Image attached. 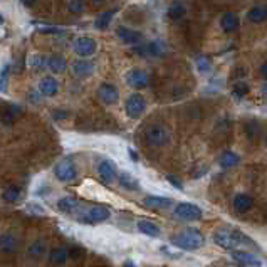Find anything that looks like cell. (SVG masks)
Masks as SVG:
<instances>
[{
    "label": "cell",
    "mask_w": 267,
    "mask_h": 267,
    "mask_svg": "<svg viewBox=\"0 0 267 267\" xmlns=\"http://www.w3.org/2000/svg\"><path fill=\"white\" fill-rule=\"evenodd\" d=\"M213 242L225 251H235L239 247H257V244L247 237L246 234L237 232V230H217L213 234Z\"/></svg>",
    "instance_id": "obj_1"
},
{
    "label": "cell",
    "mask_w": 267,
    "mask_h": 267,
    "mask_svg": "<svg viewBox=\"0 0 267 267\" xmlns=\"http://www.w3.org/2000/svg\"><path fill=\"white\" fill-rule=\"evenodd\" d=\"M172 244L175 247L181 249V251H197V249L205 246V237H203V234L198 229L190 227V229H185L180 234L173 235Z\"/></svg>",
    "instance_id": "obj_2"
},
{
    "label": "cell",
    "mask_w": 267,
    "mask_h": 267,
    "mask_svg": "<svg viewBox=\"0 0 267 267\" xmlns=\"http://www.w3.org/2000/svg\"><path fill=\"white\" fill-rule=\"evenodd\" d=\"M109 217H111V210L108 207L96 205V207H91V208H88V210L79 213L78 222L79 224H84V225H94V224H99V222L108 220Z\"/></svg>",
    "instance_id": "obj_3"
},
{
    "label": "cell",
    "mask_w": 267,
    "mask_h": 267,
    "mask_svg": "<svg viewBox=\"0 0 267 267\" xmlns=\"http://www.w3.org/2000/svg\"><path fill=\"white\" fill-rule=\"evenodd\" d=\"M133 52L140 57H150V59H155V57H163L167 54V44L163 41H150L143 42L140 46L133 47Z\"/></svg>",
    "instance_id": "obj_4"
},
{
    "label": "cell",
    "mask_w": 267,
    "mask_h": 267,
    "mask_svg": "<svg viewBox=\"0 0 267 267\" xmlns=\"http://www.w3.org/2000/svg\"><path fill=\"white\" fill-rule=\"evenodd\" d=\"M145 141L150 146H165L170 141V133L163 124H151L145 130Z\"/></svg>",
    "instance_id": "obj_5"
},
{
    "label": "cell",
    "mask_w": 267,
    "mask_h": 267,
    "mask_svg": "<svg viewBox=\"0 0 267 267\" xmlns=\"http://www.w3.org/2000/svg\"><path fill=\"white\" fill-rule=\"evenodd\" d=\"M54 175L57 180L64 181V183H69V181L76 180L78 170H76V165L73 163V160H69V158L61 160V162L54 167Z\"/></svg>",
    "instance_id": "obj_6"
},
{
    "label": "cell",
    "mask_w": 267,
    "mask_h": 267,
    "mask_svg": "<svg viewBox=\"0 0 267 267\" xmlns=\"http://www.w3.org/2000/svg\"><path fill=\"white\" fill-rule=\"evenodd\" d=\"M145 109H146V101H145L143 96L138 94V92L128 96L126 103H124V111H126L128 118L138 119L141 114L145 113Z\"/></svg>",
    "instance_id": "obj_7"
},
{
    "label": "cell",
    "mask_w": 267,
    "mask_h": 267,
    "mask_svg": "<svg viewBox=\"0 0 267 267\" xmlns=\"http://www.w3.org/2000/svg\"><path fill=\"white\" fill-rule=\"evenodd\" d=\"M175 215L185 222H197L203 217V212H202V208L193 205V203L183 202V203L175 205Z\"/></svg>",
    "instance_id": "obj_8"
},
{
    "label": "cell",
    "mask_w": 267,
    "mask_h": 267,
    "mask_svg": "<svg viewBox=\"0 0 267 267\" xmlns=\"http://www.w3.org/2000/svg\"><path fill=\"white\" fill-rule=\"evenodd\" d=\"M73 49L74 52L78 54L79 57H89L92 56L96 52L97 49V44L92 37H88V35H81V37H78L73 44Z\"/></svg>",
    "instance_id": "obj_9"
},
{
    "label": "cell",
    "mask_w": 267,
    "mask_h": 267,
    "mask_svg": "<svg viewBox=\"0 0 267 267\" xmlns=\"http://www.w3.org/2000/svg\"><path fill=\"white\" fill-rule=\"evenodd\" d=\"M124 81H126V84L130 88L143 89L150 84V74L143 69H131V71H128Z\"/></svg>",
    "instance_id": "obj_10"
},
{
    "label": "cell",
    "mask_w": 267,
    "mask_h": 267,
    "mask_svg": "<svg viewBox=\"0 0 267 267\" xmlns=\"http://www.w3.org/2000/svg\"><path fill=\"white\" fill-rule=\"evenodd\" d=\"M116 37L126 46H140L141 41H143V34L138 32V30H133L126 25H119L116 29Z\"/></svg>",
    "instance_id": "obj_11"
},
{
    "label": "cell",
    "mask_w": 267,
    "mask_h": 267,
    "mask_svg": "<svg viewBox=\"0 0 267 267\" xmlns=\"http://www.w3.org/2000/svg\"><path fill=\"white\" fill-rule=\"evenodd\" d=\"M97 97L103 104H114L118 103L119 99V91L114 84H109V83H104L101 84L99 89H97Z\"/></svg>",
    "instance_id": "obj_12"
},
{
    "label": "cell",
    "mask_w": 267,
    "mask_h": 267,
    "mask_svg": "<svg viewBox=\"0 0 267 267\" xmlns=\"http://www.w3.org/2000/svg\"><path fill=\"white\" fill-rule=\"evenodd\" d=\"M96 66L92 61H88V59H76L73 64H71V73H73L74 78H88L94 73Z\"/></svg>",
    "instance_id": "obj_13"
},
{
    "label": "cell",
    "mask_w": 267,
    "mask_h": 267,
    "mask_svg": "<svg viewBox=\"0 0 267 267\" xmlns=\"http://www.w3.org/2000/svg\"><path fill=\"white\" fill-rule=\"evenodd\" d=\"M97 175H99V178L104 181L106 185H111L118 180L116 167H114L109 160H103V162H99V165H97Z\"/></svg>",
    "instance_id": "obj_14"
},
{
    "label": "cell",
    "mask_w": 267,
    "mask_h": 267,
    "mask_svg": "<svg viewBox=\"0 0 267 267\" xmlns=\"http://www.w3.org/2000/svg\"><path fill=\"white\" fill-rule=\"evenodd\" d=\"M143 205L155 210H167L173 207V200L168 197H158V195H150L143 200Z\"/></svg>",
    "instance_id": "obj_15"
},
{
    "label": "cell",
    "mask_w": 267,
    "mask_h": 267,
    "mask_svg": "<svg viewBox=\"0 0 267 267\" xmlns=\"http://www.w3.org/2000/svg\"><path fill=\"white\" fill-rule=\"evenodd\" d=\"M59 91V83L52 76H46L39 81V92L44 96H56Z\"/></svg>",
    "instance_id": "obj_16"
},
{
    "label": "cell",
    "mask_w": 267,
    "mask_h": 267,
    "mask_svg": "<svg viewBox=\"0 0 267 267\" xmlns=\"http://www.w3.org/2000/svg\"><path fill=\"white\" fill-rule=\"evenodd\" d=\"M232 259L237 262V264H242V266H247V267H262V261L259 259V257L254 256V254L234 251Z\"/></svg>",
    "instance_id": "obj_17"
},
{
    "label": "cell",
    "mask_w": 267,
    "mask_h": 267,
    "mask_svg": "<svg viewBox=\"0 0 267 267\" xmlns=\"http://www.w3.org/2000/svg\"><path fill=\"white\" fill-rule=\"evenodd\" d=\"M247 20L252 24H262L267 20V3H257L249 8L247 12Z\"/></svg>",
    "instance_id": "obj_18"
},
{
    "label": "cell",
    "mask_w": 267,
    "mask_h": 267,
    "mask_svg": "<svg viewBox=\"0 0 267 267\" xmlns=\"http://www.w3.org/2000/svg\"><path fill=\"white\" fill-rule=\"evenodd\" d=\"M81 205H83L81 200H78L74 197H64V198H61L59 202H57V208H59V212L61 213H68V215L79 212Z\"/></svg>",
    "instance_id": "obj_19"
},
{
    "label": "cell",
    "mask_w": 267,
    "mask_h": 267,
    "mask_svg": "<svg viewBox=\"0 0 267 267\" xmlns=\"http://www.w3.org/2000/svg\"><path fill=\"white\" fill-rule=\"evenodd\" d=\"M138 227V230H140L141 234L146 235V237H150V239H160L162 237V229L155 224V222H151V220H140L136 224Z\"/></svg>",
    "instance_id": "obj_20"
},
{
    "label": "cell",
    "mask_w": 267,
    "mask_h": 267,
    "mask_svg": "<svg viewBox=\"0 0 267 267\" xmlns=\"http://www.w3.org/2000/svg\"><path fill=\"white\" fill-rule=\"evenodd\" d=\"M232 205H234V210L235 212L246 213V212H249L252 208L254 200L249 197V195H246V193H239V195H235V197H234Z\"/></svg>",
    "instance_id": "obj_21"
},
{
    "label": "cell",
    "mask_w": 267,
    "mask_h": 267,
    "mask_svg": "<svg viewBox=\"0 0 267 267\" xmlns=\"http://www.w3.org/2000/svg\"><path fill=\"white\" fill-rule=\"evenodd\" d=\"M71 251L69 249H66V247H56V249H52L51 254H49V262L51 264H54V266H61V264H64L66 261L71 259Z\"/></svg>",
    "instance_id": "obj_22"
},
{
    "label": "cell",
    "mask_w": 267,
    "mask_h": 267,
    "mask_svg": "<svg viewBox=\"0 0 267 267\" xmlns=\"http://www.w3.org/2000/svg\"><path fill=\"white\" fill-rule=\"evenodd\" d=\"M220 27L227 34L235 32L239 27V17L235 15L234 12H227V14L222 15V19H220Z\"/></svg>",
    "instance_id": "obj_23"
},
{
    "label": "cell",
    "mask_w": 267,
    "mask_h": 267,
    "mask_svg": "<svg viewBox=\"0 0 267 267\" xmlns=\"http://www.w3.org/2000/svg\"><path fill=\"white\" fill-rule=\"evenodd\" d=\"M118 181L124 190H130V192H140V183H138V180L133 175H130L128 172L119 173Z\"/></svg>",
    "instance_id": "obj_24"
},
{
    "label": "cell",
    "mask_w": 267,
    "mask_h": 267,
    "mask_svg": "<svg viewBox=\"0 0 267 267\" xmlns=\"http://www.w3.org/2000/svg\"><path fill=\"white\" fill-rule=\"evenodd\" d=\"M22 114V109L20 106L17 104H8L3 108V113H2V123L5 124V126H8V124H12L15 121L17 118H19Z\"/></svg>",
    "instance_id": "obj_25"
},
{
    "label": "cell",
    "mask_w": 267,
    "mask_h": 267,
    "mask_svg": "<svg viewBox=\"0 0 267 267\" xmlns=\"http://www.w3.org/2000/svg\"><path fill=\"white\" fill-rule=\"evenodd\" d=\"M47 69L54 74L62 73V71H66V59L59 54L49 56L47 57Z\"/></svg>",
    "instance_id": "obj_26"
},
{
    "label": "cell",
    "mask_w": 267,
    "mask_h": 267,
    "mask_svg": "<svg viewBox=\"0 0 267 267\" xmlns=\"http://www.w3.org/2000/svg\"><path fill=\"white\" fill-rule=\"evenodd\" d=\"M0 247H2V251L5 254L15 252L19 249V239L12 234H3L2 239H0Z\"/></svg>",
    "instance_id": "obj_27"
},
{
    "label": "cell",
    "mask_w": 267,
    "mask_h": 267,
    "mask_svg": "<svg viewBox=\"0 0 267 267\" xmlns=\"http://www.w3.org/2000/svg\"><path fill=\"white\" fill-rule=\"evenodd\" d=\"M46 251H47V244H46V240H34L32 244L29 246V249H27V254L32 259H41V257L46 254Z\"/></svg>",
    "instance_id": "obj_28"
},
{
    "label": "cell",
    "mask_w": 267,
    "mask_h": 267,
    "mask_svg": "<svg viewBox=\"0 0 267 267\" xmlns=\"http://www.w3.org/2000/svg\"><path fill=\"white\" fill-rule=\"evenodd\" d=\"M219 163H220V167L224 168V170H229V168L237 167V165L240 163V157L237 153H234V151H225V153L220 157Z\"/></svg>",
    "instance_id": "obj_29"
},
{
    "label": "cell",
    "mask_w": 267,
    "mask_h": 267,
    "mask_svg": "<svg viewBox=\"0 0 267 267\" xmlns=\"http://www.w3.org/2000/svg\"><path fill=\"white\" fill-rule=\"evenodd\" d=\"M29 68L34 73H42V71L47 69V57L42 54H32L29 59Z\"/></svg>",
    "instance_id": "obj_30"
},
{
    "label": "cell",
    "mask_w": 267,
    "mask_h": 267,
    "mask_svg": "<svg viewBox=\"0 0 267 267\" xmlns=\"http://www.w3.org/2000/svg\"><path fill=\"white\" fill-rule=\"evenodd\" d=\"M116 15V8H111V10H106L103 12L99 17L96 19L94 22V25H96V29H99V30H104L108 25L111 24V20H113V17Z\"/></svg>",
    "instance_id": "obj_31"
},
{
    "label": "cell",
    "mask_w": 267,
    "mask_h": 267,
    "mask_svg": "<svg viewBox=\"0 0 267 267\" xmlns=\"http://www.w3.org/2000/svg\"><path fill=\"white\" fill-rule=\"evenodd\" d=\"M186 8L181 2H173L170 7H168V17H170L172 20H180L181 17L185 15Z\"/></svg>",
    "instance_id": "obj_32"
},
{
    "label": "cell",
    "mask_w": 267,
    "mask_h": 267,
    "mask_svg": "<svg viewBox=\"0 0 267 267\" xmlns=\"http://www.w3.org/2000/svg\"><path fill=\"white\" fill-rule=\"evenodd\" d=\"M20 188L19 186H7L5 190H3V193H2V197H3V200L5 202H8V203H15V202H19L20 200Z\"/></svg>",
    "instance_id": "obj_33"
},
{
    "label": "cell",
    "mask_w": 267,
    "mask_h": 267,
    "mask_svg": "<svg viewBox=\"0 0 267 267\" xmlns=\"http://www.w3.org/2000/svg\"><path fill=\"white\" fill-rule=\"evenodd\" d=\"M68 8L71 14H81L84 10V0H69Z\"/></svg>",
    "instance_id": "obj_34"
},
{
    "label": "cell",
    "mask_w": 267,
    "mask_h": 267,
    "mask_svg": "<svg viewBox=\"0 0 267 267\" xmlns=\"http://www.w3.org/2000/svg\"><path fill=\"white\" fill-rule=\"evenodd\" d=\"M247 92H249V86L246 83H237L232 89V94L235 97H244V96H247Z\"/></svg>",
    "instance_id": "obj_35"
},
{
    "label": "cell",
    "mask_w": 267,
    "mask_h": 267,
    "mask_svg": "<svg viewBox=\"0 0 267 267\" xmlns=\"http://www.w3.org/2000/svg\"><path fill=\"white\" fill-rule=\"evenodd\" d=\"M195 66H197V69L200 71V73H208L212 68V64H210V61L207 59V57H198L197 62H195Z\"/></svg>",
    "instance_id": "obj_36"
},
{
    "label": "cell",
    "mask_w": 267,
    "mask_h": 267,
    "mask_svg": "<svg viewBox=\"0 0 267 267\" xmlns=\"http://www.w3.org/2000/svg\"><path fill=\"white\" fill-rule=\"evenodd\" d=\"M27 208L30 213H34V215H44L46 213V210H44V207L42 205H37V203H27Z\"/></svg>",
    "instance_id": "obj_37"
},
{
    "label": "cell",
    "mask_w": 267,
    "mask_h": 267,
    "mask_svg": "<svg viewBox=\"0 0 267 267\" xmlns=\"http://www.w3.org/2000/svg\"><path fill=\"white\" fill-rule=\"evenodd\" d=\"M167 180L170 181V183H172L173 186H175V188H178V190H181V188H183V186H181V183H180V181L177 180L175 177H172V175H167Z\"/></svg>",
    "instance_id": "obj_38"
},
{
    "label": "cell",
    "mask_w": 267,
    "mask_h": 267,
    "mask_svg": "<svg viewBox=\"0 0 267 267\" xmlns=\"http://www.w3.org/2000/svg\"><path fill=\"white\" fill-rule=\"evenodd\" d=\"M160 251H162L165 256H168V257H172V259H178V257H180V254H175V252H168V247H162L160 249Z\"/></svg>",
    "instance_id": "obj_39"
},
{
    "label": "cell",
    "mask_w": 267,
    "mask_h": 267,
    "mask_svg": "<svg viewBox=\"0 0 267 267\" xmlns=\"http://www.w3.org/2000/svg\"><path fill=\"white\" fill-rule=\"evenodd\" d=\"M128 155H130V158L133 160V162H138V153L133 148H128Z\"/></svg>",
    "instance_id": "obj_40"
},
{
    "label": "cell",
    "mask_w": 267,
    "mask_h": 267,
    "mask_svg": "<svg viewBox=\"0 0 267 267\" xmlns=\"http://www.w3.org/2000/svg\"><path fill=\"white\" fill-rule=\"evenodd\" d=\"M261 76L267 81V62H264V64L261 66Z\"/></svg>",
    "instance_id": "obj_41"
},
{
    "label": "cell",
    "mask_w": 267,
    "mask_h": 267,
    "mask_svg": "<svg viewBox=\"0 0 267 267\" xmlns=\"http://www.w3.org/2000/svg\"><path fill=\"white\" fill-rule=\"evenodd\" d=\"M123 267H138V266H136V262H135V261H124Z\"/></svg>",
    "instance_id": "obj_42"
},
{
    "label": "cell",
    "mask_w": 267,
    "mask_h": 267,
    "mask_svg": "<svg viewBox=\"0 0 267 267\" xmlns=\"http://www.w3.org/2000/svg\"><path fill=\"white\" fill-rule=\"evenodd\" d=\"M35 2H37V0H22V3H24L25 7H32Z\"/></svg>",
    "instance_id": "obj_43"
},
{
    "label": "cell",
    "mask_w": 267,
    "mask_h": 267,
    "mask_svg": "<svg viewBox=\"0 0 267 267\" xmlns=\"http://www.w3.org/2000/svg\"><path fill=\"white\" fill-rule=\"evenodd\" d=\"M262 94L267 97V84H264V86H262Z\"/></svg>",
    "instance_id": "obj_44"
},
{
    "label": "cell",
    "mask_w": 267,
    "mask_h": 267,
    "mask_svg": "<svg viewBox=\"0 0 267 267\" xmlns=\"http://www.w3.org/2000/svg\"><path fill=\"white\" fill-rule=\"evenodd\" d=\"M92 2H103V0H92Z\"/></svg>",
    "instance_id": "obj_45"
},
{
    "label": "cell",
    "mask_w": 267,
    "mask_h": 267,
    "mask_svg": "<svg viewBox=\"0 0 267 267\" xmlns=\"http://www.w3.org/2000/svg\"><path fill=\"white\" fill-rule=\"evenodd\" d=\"M266 146H267V138H266Z\"/></svg>",
    "instance_id": "obj_46"
}]
</instances>
